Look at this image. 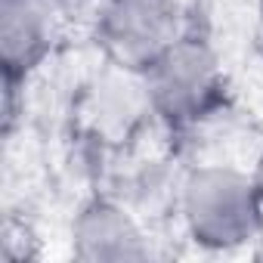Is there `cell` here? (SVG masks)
<instances>
[{"instance_id": "cell-1", "label": "cell", "mask_w": 263, "mask_h": 263, "mask_svg": "<svg viewBox=\"0 0 263 263\" xmlns=\"http://www.w3.org/2000/svg\"><path fill=\"white\" fill-rule=\"evenodd\" d=\"M183 220L195 245L232 251L260 235L263 201L248 174L223 164H204L183 183Z\"/></svg>"}, {"instance_id": "cell-2", "label": "cell", "mask_w": 263, "mask_h": 263, "mask_svg": "<svg viewBox=\"0 0 263 263\" xmlns=\"http://www.w3.org/2000/svg\"><path fill=\"white\" fill-rule=\"evenodd\" d=\"M143 74L152 105L171 124L198 121L220 90L217 56L201 37H177Z\"/></svg>"}, {"instance_id": "cell-3", "label": "cell", "mask_w": 263, "mask_h": 263, "mask_svg": "<svg viewBox=\"0 0 263 263\" xmlns=\"http://www.w3.org/2000/svg\"><path fill=\"white\" fill-rule=\"evenodd\" d=\"M177 37V0H105L99 41L118 65L146 71Z\"/></svg>"}, {"instance_id": "cell-4", "label": "cell", "mask_w": 263, "mask_h": 263, "mask_svg": "<svg viewBox=\"0 0 263 263\" xmlns=\"http://www.w3.org/2000/svg\"><path fill=\"white\" fill-rule=\"evenodd\" d=\"M71 251L87 263H127L152 257L149 238L121 204L93 198L71 223Z\"/></svg>"}, {"instance_id": "cell-5", "label": "cell", "mask_w": 263, "mask_h": 263, "mask_svg": "<svg viewBox=\"0 0 263 263\" xmlns=\"http://www.w3.org/2000/svg\"><path fill=\"white\" fill-rule=\"evenodd\" d=\"M50 50L47 0H0V59L7 81L25 78Z\"/></svg>"}, {"instance_id": "cell-6", "label": "cell", "mask_w": 263, "mask_h": 263, "mask_svg": "<svg viewBox=\"0 0 263 263\" xmlns=\"http://www.w3.org/2000/svg\"><path fill=\"white\" fill-rule=\"evenodd\" d=\"M251 180H254V189H257V195H260V201H263V155L257 158V167H254Z\"/></svg>"}, {"instance_id": "cell-7", "label": "cell", "mask_w": 263, "mask_h": 263, "mask_svg": "<svg viewBox=\"0 0 263 263\" xmlns=\"http://www.w3.org/2000/svg\"><path fill=\"white\" fill-rule=\"evenodd\" d=\"M257 44H260V50H263V16H260V25H257Z\"/></svg>"}]
</instances>
